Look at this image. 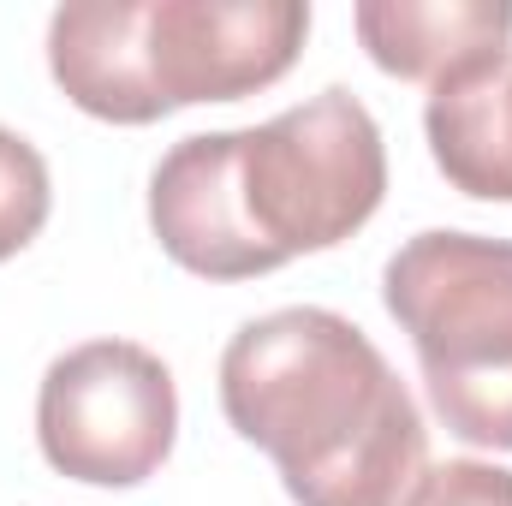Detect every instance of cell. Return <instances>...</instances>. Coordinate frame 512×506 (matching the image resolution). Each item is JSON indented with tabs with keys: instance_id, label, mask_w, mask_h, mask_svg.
<instances>
[{
	"instance_id": "obj_5",
	"label": "cell",
	"mask_w": 512,
	"mask_h": 506,
	"mask_svg": "<svg viewBox=\"0 0 512 506\" xmlns=\"http://www.w3.org/2000/svg\"><path fill=\"white\" fill-rule=\"evenodd\" d=\"M179 435V393L167 364L137 340H84L60 352L36 393L42 459L96 489L149 483Z\"/></svg>"
},
{
	"instance_id": "obj_8",
	"label": "cell",
	"mask_w": 512,
	"mask_h": 506,
	"mask_svg": "<svg viewBox=\"0 0 512 506\" xmlns=\"http://www.w3.org/2000/svg\"><path fill=\"white\" fill-rule=\"evenodd\" d=\"M54 209V185H48V161L36 155L30 137L0 126V262L18 256Z\"/></svg>"
},
{
	"instance_id": "obj_2",
	"label": "cell",
	"mask_w": 512,
	"mask_h": 506,
	"mask_svg": "<svg viewBox=\"0 0 512 506\" xmlns=\"http://www.w3.org/2000/svg\"><path fill=\"white\" fill-rule=\"evenodd\" d=\"M221 411L298 506H405L429 429L376 340L322 304L245 322L221 352Z\"/></svg>"
},
{
	"instance_id": "obj_4",
	"label": "cell",
	"mask_w": 512,
	"mask_h": 506,
	"mask_svg": "<svg viewBox=\"0 0 512 506\" xmlns=\"http://www.w3.org/2000/svg\"><path fill=\"white\" fill-rule=\"evenodd\" d=\"M387 316L411 334L435 417L489 453H512V239L417 233L382 268Z\"/></svg>"
},
{
	"instance_id": "obj_1",
	"label": "cell",
	"mask_w": 512,
	"mask_h": 506,
	"mask_svg": "<svg viewBox=\"0 0 512 506\" xmlns=\"http://www.w3.org/2000/svg\"><path fill=\"white\" fill-rule=\"evenodd\" d=\"M382 191V126L334 84L268 126L173 143L149 173V227L185 274L256 280L352 239Z\"/></svg>"
},
{
	"instance_id": "obj_6",
	"label": "cell",
	"mask_w": 512,
	"mask_h": 506,
	"mask_svg": "<svg viewBox=\"0 0 512 506\" xmlns=\"http://www.w3.org/2000/svg\"><path fill=\"white\" fill-rule=\"evenodd\" d=\"M352 24L387 78L429 90L512 54V6L501 0H364Z\"/></svg>"
},
{
	"instance_id": "obj_7",
	"label": "cell",
	"mask_w": 512,
	"mask_h": 506,
	"mask_svg": "<svg viewBox=\"0 0 512 506\" xmlns=\"http://www.w3.org/2000/svg\"><path fill=\"white\" fill-rule=\"evenodd\" d=\"M423 131L453 191L477 203H512V54L435 84Z\"/></svg>"
},
{
	"instance_id": "obj_9",
	"label": "cell",
	"mask_w": 512,
	"mask_h": 506,
	"mask_svg": "<svg viewBox=\"0 0 512 506\" xmlns=\"http://www.w3.org/2000/svg\"><path fill=\"white\" fill-rule=\"evenodd\" d=\"M405 506H512V471L489 459H447L411 483Z\"/></svg>"
},
{
	"instance_id": "obj_3",
	"label": "cell",
	"mask_w": 512,
	"mask_h": 506,
	"mask_svg": "<svg viewBox=\"0 0 512 506\" xmlns=\"http://www.w3.org/2000/svg\"><path fill=\"white\" fill-rule=\"evenodd\" d=\"M304 36L298 0H90L48 18V72L90 120L155 126L280 84Z\"/></svg>"
}]
</instances>
